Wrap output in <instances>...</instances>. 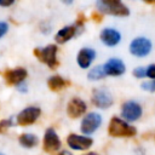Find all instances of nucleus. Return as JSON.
I'll use <instances>...</instances> for the list:
<instances>
[{
    "label": "nucleus",
    "mask_w": 155,
    "mask_h": 155,
    "mask_svg": "<svg viewBox=\"0 0 155 155\" xmlns=\"http://www.w3.org/2000/svg\"><path fill=\"white\" fill-rule=\"evenodd\" d=\"M108 131L111 137H132L137 133V130L133 126L119 117H113L110 120Z\"/></svg>",
    "instance_id": "f257e3e1"
},
{
    "label": "nucleus",
    "mask_w": 155,
    "mask_h": 155,
    "mask_svg": "<svg viewBox=\"0 0 155 155\" xmlns=\"http://www.w3.org/2000/svg\"><path fill=\"white\" fill-rule=\"evenodd\" d=\"M97 8L103 12V13H108V15H113V16H127L130 13L128 8L117 0H101L96 2Z\"/></svg>",
    "instance_id": "f03ea898"
},
{
    "label": "nucleus",
    "mask_w": 155,
    "mask_h": 155,
    "mask_svg": "<svg viewBox=\"0 0 155 155\" xmlns=\"http://www.w3.org/2000/svg\"><path fill=\"white\" fill-rule=\"evenodd\" d=\"M34 54L45 64H47L50 68H56L58 62H57V46L56 45H48L44 48H35Z\"/></svg>",
    "instance_id": "7ed1b4c3"
},
{
    "label": "nucleus",
    "mask_w": 155,
    "mask_h": 155,
    "mask_svg": "<svg viewBox=\"0 0 155 155\" xmlns=\"http://www.w3.org/2000/svg\"><path fill=\"white\" fill-rule=\"evenodd\" d=\"M151 51V41L147 38H136L130 45V52L136 57H145Z\"/></svg>",
    "instance_id": "20e7f679"
},
{
    "label": "nucleus",
    "mask_w": 155,
    "mask_h": 155,
    "mask_svg": "<svg viewBox=\"0 0 155 155\" xmlns=\"http://www.w3.org/2000/svg\"><path fill=\"white\" fill-rule=\"evenodd\" d=\"M102 124V117L97 113H88L81 121V131L84 134H92Z\"/></svg>",
    "instance_id": "39448f33"
},
{
    "label": "nucleus",
    "mask_w": 155,
    "mask_h": 155,
    "mask_svg": "<svg viewBox=\"0 0 155 155\" xmlns=\"http://www.w3.org/2000/svg\"><path fill=\"white\" fill-rule=\"evenodd\" d=\"M121 114L127 121H136L142 116V107L134 101H128L122 105Z\"/></svg>",
    "instance_id": "423d86ee"
},
{
    "label": "nucleus",
    "mask_w": 155,
    "mask_h": 155,
    "mask_svg": "<svg viewBox=\"0 0 155 155\" xmlns=\"http://www.w3.org/2000/svg\"><path fill=\"white\" fill-rule=\"evenodd\" d=\"M92 102L96 107L101 109H105L113 104V97L109 91L98 88V90H94L92 93Z\"/></svg>",
    "instance_id": "0eeeda50"
},
{
    "label": "nucleus",
    "mask_w": 155,
    "mask_h": 155,
    "mask_svg": "<svg viewBox=\"0 0 155 155\" xmlns=\"http://www.w3.org/2000/svg\"><path fill=\"white\" fill-rule=\"evenodd\" d=\"M40 109L36 107H29L24 110H22L17 116V124L21 126H27L34 124L38 117L40 116Z\"/></svg>",
    "instance_id": "6e6552de"
},
{
    "label": "nucleus",
    "mask_w": 155,
    "mask_h": 155,
    "mask_svg": "<svg viewBox=\"0 0 155 155\" xmlns=\"http://www.w3.org/2000/svg\"><path fill=\"white\" fill-rule=\"evenodd\" d=\"M59 148H61V140L57 133L54 132V130L53 128L46 130L45 136H44V150L50 154H53Z\"/></svg>",
    "instance_id": "1a4fd4ad"
},
{
    "label": "nucleus",
    "mask_w": 155,
    "mask_h": 155,
    "mask_svg": "<svg viewBox=\"0 0 155 155\" xmlns=\"http://www.w3.org/2000/svg\"><path fill=\"white\" fill-rule=\"evenodd\" d=\"M102 67H103L104 74L105 75H111V76L122 75L125 73V70H126V67H125L124 62L121 59H119V58H110Z\"/></svg>",
    "instance_id": "9d476101"
},
{
    "label": "nucleus",
    "mask_w": 155,
    "mask_h": 155,
    "mask_svg": "<svg viewBox=\"0 0 155 155\" xmlns=\"http://www.w3.org/2000/svg\"><path fill=\"white\" fill-rule=\"evenodd\" d=\"M68 145L74 150H86L92 145V139L90 137L85 136H78V134H69L67 138Z\"/></svg>",
    "instance_id": "9b49d317"
},
{
    "label": "nucleus",
    "mask_w": 155,
    "mask_h": 155,
    "mask_svg": "<svg viewBox=\"0 0 155 155\" xmlns=\"http://www.w3.org/2000/svg\"><path fill=\"white\" fill-rule=\"evenodd\" d=\"M4 78L8 85H18L27 78V70L24 68H16V69L6 70L4 73Z\"/></svg>",
    "instance_id": "f8f14e48"
},
{
    "label": "nucleus",
    "mask_w": 155,
    "mask_h": 155,
    "mask_svg": "<svg viewBox=\"0 0 155 155\" xmlns=\"http://www.w3.org/2000/svg\"><path fill=\"white\" fill-rule=\"evenodd\" d=\"M86 103L80 99V98H73L69 103H68V107H67V113L70 117L75 119V117H79L81 116L82 114H85L86 111Z\"/></svg>",
    "instance_id": "ddd939ff"
},
{
    "label": "nucleus",
    "mask_w": 155,
    "mask_h": 155,
    "mask_svg": "<svg viewBox=\"0 0 155 155\" xmlns=\"http://www.w3.org/2000/svg\"><path fill=\"white\" fill-rule=\"evenodd\" d=\"M121 35L117 30L113 29V28H105L102 30L101 33V40L104 45L107 46H115L120 42Z\"/></svg>",
    "instance_id": "4468645a"
},
{
    "label": "nucleus",
    "mask_w": 155,
    "mask_h": 155,
    "mask_svg": "<svg viewBox=\"0 0 155 155\" xmlns=\"http://www.w3.org/2000/svg\"><path fill=\"white\" fill-rule=\"evenodd\" d=\"M96 57V52L92 48H81L78 54V64L82 69H87Z\"/></svg>",
    "instance_id": "2eb2a0df"
},
{
    "label": "nucleus",
    "mask_w": 155,
    "mask_h": 155,
    "mask_svg": "<svg viewBox=\"0 0 155 155\" xmlns=\"http://www.w3.org/2000/svg\"><path fill=\"white\" fill-rule=\"evenodd\" d=\"M76 33V28L74 25H67L64 28H62L57 34H56V41L58 44H64L68 40H70Z\"/></svg>",
    "instance_id": "dca6fc26"
},
{
    "label": "nucleus",
    "mask_w": 155,
    "mask_h": 155,
    "mask_svg": "<svg viewBox=\"0 0 155 155\" xmlns=\"http://www.w3.org/2000/svg\"><path fill=\"white\" fill-rule=\"evenodd\" d=\"M67 84H68V82H67L63 78H61V76H58V75L51 76V78L48 79V81H47V85H48L50 90H52V91H61L62 88H64V87L67 86Z\"/></svg>",
    "instance_id": "f3484780"
},
{
    "label": "nucleus",
    "mask_w": 155,
    "mask_h": 155,
    "mask_svg": "<svg viewBox=\"0 0 155 155\" xmlns=\"http://www.w3.org/2000/svg\"><path fill=\"white\" fill-rule=\"evenodd\" d=\"M38 137L30 133H24L19 136V143L25 148H33L38 144Z\"/></svg>",
    "instance_id": "a211bd4d"
},
{
    "label": "nucleus",
    "mask_w": 155,
    "mask_h": 155,
    "mask_svg": "<svg viewBox=\"0 0 155 155\" xmlns=\"http://www.w3.org/2000/svg\"><path fill=\"white\" fill-rule=\"evenodd\" d=\"M104 70H103V67L102 65H98V67H94L90 70L88 73V79L90 80H99L104 76Z\"/></svg>",
    "instance_id": "6ab92c4d"
},
{
    "label": "nucleus",
    "mask_w": 155,
    "mask_h": 155,
    "mask_svg": "<svg viewBox=\"0 0 155 155\" xmlns=\"http://www.w3.org/2000/svg\"><path fill=\"white\" fill-rule=\"evenodd\" d=\"M142 88L145 91H150V92H155V80L153 81H147L142 84Z\"/></svg>",
    "instance_id": "aec40b11"
},
{
    "label": "nucleus",
    "mask_w": 155,
    "mask_h": 155,
    "mask_svg": "<svg viewBox=\"0 0 155 155\" xmlns=\"http://www.w3.org/2000/svg\"><path fill=\"white\" fill-rule=\"evenodd\" d=\"M10 126H12V120H11V119L1 120V121H0V132H4V131L7 130Z\"/></svg>",
    "instance_id": "412c9836"
},
{
    "label": "nucleus",
    "mask_w": 155,
    "mask_h": 155,
    "mask_svg": "<svg viewBox=\"0 0 155 155\" xmlns=\"http://www.w3.org/2000/svg\"><path fill=\"white\" fill-rule=\"evenodd\" d=\"M145 75L153 80H155V64H151L149 65L147 69H145Z\"/></svg>",
    "instance_id": "4be33fe9"
},
{
    "label": "nucleus",
    "mask_w": 155,
    "mask_h": 155,
    "mask_svg": "<svg viewBox=\"0 0 155 155\" xmlns=\"http://www.w3.org/2000/svg\"><path fill=\"white\" fill-rule=\"evenodd\" d=\"M133 75L136 78H144L145 76V68L143 67H139V68H136L133 70Z\"/></svg>",
    "instance_id": "5701e85b"
},
{
    "label": "nucleus",
    "mask_w": 155,
    "mask_h": 155,
    "mask_svg": "<svg viewBox=\"0 0 155 155\" xmlns=\"http://www.w3.org/2000/svg\"><path fill=\"white\" fill-rule=\"evenodd\" d=\"M7 29H8L7 23H5V22H0V38H2V36L7 33Z\"/></svg>",
    "instance_id": "b1692460"
},
{
    "label": "nucleus",
    "mask_w": 155,
    "mask_h": 155,
    "mask_svg": "<svg viewBox=\"0 0 155 155\" xmlns=\"http://www.w3.org/2000/svg\"><path fill=\"white\" fill-rule=\"evenodd\" d=\"M13 4V0H7V1H4V0H0V6H10Z\"/></svg>",
    "instance_id": "393cba45"
},
{
    "label": "nucleus",
    "mask_w": 155,
    "mask_h": 155,
    "mask_svg": "<svg viewBox=\"0 0 155 155\" xmlns=\"http://www.w3.org/2000/svg\"><path fill=\"white\" fill-rule=\"evenodd\" d=\"M58 155H71L69 151H67V150H63V151H61Z\"/></svg>",
    "instance_id": "a878e982"
},
{
    "label": "nucleus",
    "mask_w": 155,
    "mask_h": 155,
    "mask_svg": "<svg viewBox=\"0 0 155 155\" xmlns=\"http://www.w3.org/2000/svg\"><path fill=\"white\" fill-rule=\"evenodd\" d=\"M85 155H98L97 153H87V154H85Z\"/></svg>",
    "instance_id": "bb28decb"
}]
</instances>
